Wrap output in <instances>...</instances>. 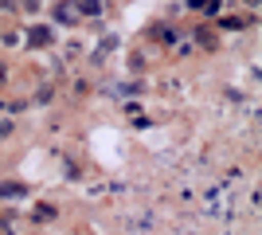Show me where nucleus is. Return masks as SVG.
I'll return each mask as SVG.
<instances>
[{"mask_svg": "<svg viewBox=\"0 0 262 235\" xmlns=\"http://www.w3.org/2000/svg\"><path fill=\"white\" fill-rule=\"evenodd\" d=\"M71 8H75V4H59V8H55V20L59 24H75V12Z\"/></svg>", "mask_w": 262, "mask_h": 235, "instance_id": "3", "label": "nucleus"}, {"mask_svg": "<svg viewBox=\"0 0 262 235\" xmlns=\"http://www.w3.org/2000/svg\"><path fill=\"white\" fill-rule=\"evenodd\" d=\"M188 8H196V12H204V16H211V12L219 8V0H188Z\"/></svg>", "mask_w": 262, "mask_h": 235, "instance_id": "2", "label": "nucleus"}, {"mask_svg": "<svg viewBox=\"0 0 262 235\" xmlns=\"http://www.w3.org/2000/svg\"><path fill=\"white\" fill-rule=\"evenodd\" d=\"M78 12H82V16H98V12H102V0H78Z\"/></svg>", "mask_w": 262, "mask_h": 235, "instance_id": "4", "label": "nucleus"}, {"mask_svg": "<svg viewBox=\"0 0 262 235\" xmlns=\"http://www.w3.org/2000/svg\"><path fill=\"white\" fill-rule=\"evenodd\" d=\"M32 44H51V32H47V28H32Z\"/></svg>", "mask_w": 262, "mask_h": 235, "instance_id": "5", "label": "nucleus"}, {"mask_svg": "<svg viewBox=\"0 0 262 235\" xmlns=\"http://www.w3.org/2000/svg\"><path fill=\"white\" fill-rule=\"evenodd\" d=\"M20 196H28L24 180H0V200H20Z\"/></svg>", "mask_w": 262, "mask_h": 235, "instance_id": "1", "label": "nucleus"}, {"mask_svg": "<svg viewBox=\"0 0 262 235\" xmlns=\"http://www.w3.org/2000/svg\"><path fill=\"white\" fill-rule=\"evenodd\" d=\"M24 4H28V8H35V4H39V0H24Z\"/></svg>", "mask_w": 262, "mask_h": 235, "instance_id": "6", "label": "nucleus"}]
</instances>
